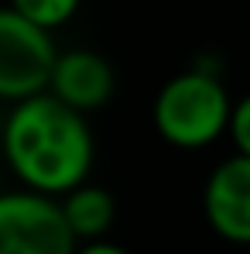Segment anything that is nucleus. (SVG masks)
<instances>
[{
  "label": "nucleus",
  "instance_id": "nucleus-5",
  "mask_svg": "<svg viewBox=\"0 0 250 254\" xmlns=\"http://www.w3.org/2000/svg\"><path fill=\"white\" fill-rule=\"evenodd\" d=\"M206 223L230 244H250V158L233 155L216 165L202 189Z\"/></svg>",
  "mask_w": 250,
  "mask_h": 254
},
{
  "label": "nucleus",
  "instance_id": "nucleus-9",
  "mask_svg": "<svg viewBox=\"0 0 250 254\" xmlns=\"http://www.w3.org/2000/svg\"><path fill=\"white\" fill-rule=\"evenodd\" d=\"M230 137H233V148H237V155L250 158V93L244 96V100H237V107H233Z\"/></svg>",
  "mask_w": 250,
  "mask_h": 254
},
{
  "label": "nucleus",
  "instance_id": "nucleus-8",
  "mask_svg": "<svg viewBox=\"0 0 250 254\" xmlns=\"http://www.w3.org/2000/svg\"><path fill=\"white\" fill-rule=\"evenodd\" d=\"M79 3H83V0H10L7 7H10L14 14H21L24 21L45 28V31H55V28L69 24V21L76 17Z\"/></svg>",
  "mask_w": 250,
  "mask_h": 254
},
{
  "label": "nucleus",
  "instance_id": "nucleus-3",
  "mask_svg": "<svg viewBox=\"0 0 250 254\" xmlns=\"http://www.w3.org/2000/svg\"><path fill=\"white\" fill-rule=\"evenodd\" d=\"M62 52L51 31L24 21L10 7L0 10V96L10 103L42 96L51 89Z\"/></svg>",
  "mask_w": 250,
  "mask_h": 254
},
{
  "label": "nucleus",
  "instance_id": "nucleus-4",
  "mask_svg": "<svg viewBox=\"0 0 250 254\" xmlns=\"http://www.w3.org/2000/svg\"><path fill=\"white\" fill-rule=\"evenodd\" d=\"M79 248L62 199L31 189L0 199V254H76Z\"/></svg>",
  "mask_w": 250,
  "mask_h": 254
},
{
  "label": "nucleus",
  "instance_id": "nucleus-1",
  "mask_svg": "<svg viewBox=\"0 0 250 254\" xmlns=\"http://www.w3.org/2000/svg\"><path fill=\"white\" fill-rule=\"evenodd\" d=\"M3 155L24 189L62 199L86 186L96 148L86 114L42 93L10 107L3 121Z\"/></svg>",
  "mask_w": 250,
  "mask_h": 254
},
{
  "label": "nucleus",
  "instance_id": "nucleus-10",
  "mask_svg": "<svg viewBox=\"0 0 250 254\" xmlns=\"http://www.w3.org/2000/svg\"><path fill=\"white\" fill-rule=\"evenodd\" d=\"M76 254H130L120 244H110V241H96V244H83Z\"/></svg>",
  "mask_w": 250,
  "mask_h": 254
},
{
  "label": "nucleus",
  "instance_id": "nucleus-6",
  "mask_svg": "<svg viewBox=\"0 0 250 254\" xmlns=\"http://www.w3.org/2000/svg\"><path fill=\"white\" fill-rule=\"evenodd\" d=\"M113 89H117V72L110 59L93 48H72V52H62L48 93L69 103L72 110L89 114V110H100L113 96Z\"/></svg>",
  "mask_w": 250,
  "mask_h": 254
},
{
  "label": "nucleus",
  "instance_id": "nucleus-2",
  "mask_svg": "<svg viewBox=\"0 0 250 254\" xmlns=\"http://www.w3.org/2000/svg\"><path fill=\"white\" fill-rule=\"evenodd\" d=\"M233 100L226 86L206 69H189L171 76L151 107V121L158 137L171 148L199 151L219 141V134H230L233 121Z\"/></svg>",
  "mask_w": 250,
  "mask_h": 254
},
{
  "label": "nucleus",
  "instance_id": "nucleus-7",
  "mask_svg": "<svg viewBox=\"0 0 250 254\" xmlns=\"http://www.w3.org/2000/svg\"><path fill=\"white\" fill-rule=\"evenodd\" d=\"M62 210L69 216L79 244H96L103 241V234L113 227V216H117V203L113 196L103 189V186H79L72 189L69 196H62Z\"/></svg>",
  "mask_w": 250,
  "mask_h": 254
}]
</instances>
